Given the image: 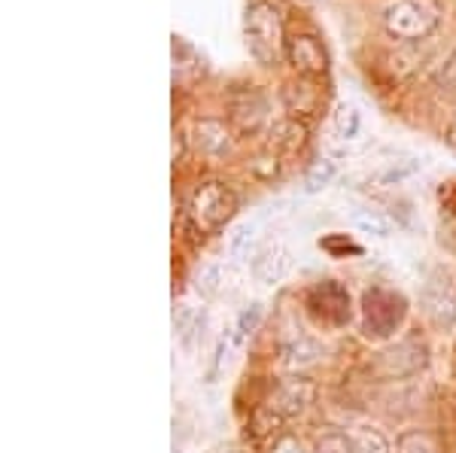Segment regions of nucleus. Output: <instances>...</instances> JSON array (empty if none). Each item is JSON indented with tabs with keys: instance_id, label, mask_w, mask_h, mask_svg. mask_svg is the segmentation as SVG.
Instances as JSON below:
<instances>
[{
	"instance_id": "f257e3e1",
	"label": "nucleus",
	"mask_w": 456,
	"mask_h": 453,
	"mask_svg": "<svg viewBox=\"0 0 456 453\" xmlns=\"http://www.w3.org/2000/svg\"><path fill=\"white\" fill-rule=\"evenodd\" d=\"M244 40L249 55L265 68L281 64L286 58V43H289L281 10L274 4H268V0H259V4L249 6L244 19Z\"/></svg>"
},
{
	"instance_id": "f03ea898",
	"label": "nucleus",
	"mask_w": 456,
	"mask_h": 453,
	"mask_svg": "<svg viewBox=\"0 0 456 453\" xmlns=\"http://www.w3.org/2000/svg\"><path fill=\"white\" fill-rule=\"evenodd\" d=\"M238 210V195L219 180H208L192 192L186 204V222L195 235H216Z\"/></svg>"
},
{
	"instance_id": "7ed1b4c3",
	"label": "nucleus",
	"mask_w": 456,
	"mask_h": 453,
	"mask_svg": "<svg viewBox=\"0 0 456 453\" xmlns=\"http://www.w3.org/2000/svg\"><path fill=\"white\" fill-rule=\"evenodd\" d=\"M441 21L438 0H389L384 10V31L395 43H420Z\"/></svg>"
},
{
	"instance_id": "20e7f679",
	"label": "nucleus",
	"mask_w": 456,
	"mask_h": 453,
	"mask_svg": "<svg viewBox=\"0 0 456 453\" xmlns=\"http://www.w3.org/2000/svg\"><path fill=\"white\" fill-rule=\"evenodd\" d=\"M228 122H232V131L238 137H256L268 128L271 122V107L268 98L259 89H238L228 101Z\"/></svg>"
},
{
	"instance_id": "39448f33",
	"label": "nucleus",
	"mask_w": 456,
	"mask_h": 453,
	"mask_svg": "<svg viewBox=\"0 0 456 453\" xmlns=\"http://www.w3.org/2000/svg\"><path fill=\"white\" fill-rule=\"evenodd\" d=\"M329 101V85L326 79L316 77H296L283 85V107L289 113V119H316L326 109Z\"/></svg>"
},
{
	"instance_id": "423d86ee",
	"label": "nucleus",
	"mask_w": 456,
	"mask_h": 453,
	"mask_svg": "<svg viewBox=\"0 0 456 453\" xmlns=\"http://www.w3.org/2000/svg\"><path fill=\"white\" fill-rule=\"evenodd\" d=\"M404 317V302L387 289L365 292V335L369 338H387Z\"/></svg>"
},
{
	"instance_id": "0eeeda50",
	"label": "nucleus",
	"mask_w": 456,
	"mask_h": 453,
	"mask_svg": "<svg viewBox=\"0 0 456 453\" xmlns=\"http://www.w3.org/2000/svg\"><path fill=\"white\" fill-rule=\"evenodd\" d=\"M286 58L296 68L298 77H316L326 79L329 73V53L320 43V36L314 34H296L286 43Z\"/></svg>"
},
{
	"instance_id": "6e6552de",
	"label": "nucleus",
	"mask_w": 456,
	"mask_h": 453,
	"mask_svg": "<svg viewBox=\"0 0 456 453\" xmlns=\"http://www.w3.org/2000/svg\"><path fill=\"white\" fill-rule=\"evenodd\" d=\"M307 308H311L316 317L322 320L326 326H344L350 317V298L347 292H344L338 283H320L316 289H311V295H307Z\"/></svg>"
},
{
	"instance_id": "1a4fd4ad",
	"label": "nucleus",
	"mask_w": 456,
	"mask_h": 453,
	"mask_svg": "<svg viewBox=\"0 0 456 453\" xmlns=\"http://www.w3.org/2000/svg\"><path fill=\"white\" fill-rule=\"evenodd\" d=\"M423 311L436 326H444V328L456 326V289H453V283L444 280V277H436V280L426 283Z\"/></svg>"
},
{
	"instance_id": "9d476101",
	"label": "nucleus",
	"mask_w": 456,
	"mask_h": 453,
	"mask_svg": "<svg viewBox=\"0 0 456 453\" xmlns=\"http://www.w3.org/2000/svg\"><path fill=\"white\" fill-rule=\"evenodd\" d=\"M189 143L204 158H223L232 150V131L219 119H195L192 131H189Z\"/></svg>"
},
{
	"instance_id": "9b49d317",
	"label": "nucleus",
	"mask_w": 456,
	"mask_h": 453,
	"mask_svg": "<svg viewBox=\"0 0 456 453\" xmlns=\"http://www.w3.org/2000/svg\"><path fill=\"white\" fill-rule=\"evenodd\" d=\"M314 399H316V386L307 377H289V381L277 384L268 408L281 414V417H292V414L305 411L307 405H314Z\"/></svg>"
},
{
	"instance_id": "f8f14e48",
	"label": "nucleus",
	"mask_w": 456,
	"mask_h": 453,
	"mask_svg": "<svg viewBox=\"0 0 456 453\" xmlns=\"http://www.w3.org/2000/svg\"><path fill=\"white\" fill-rule=\"evenodd\" d=\"M426 362V347L420 341H402L393 350L380 353V368L389 377H404V375H414L417 368H423Z\"/></svg>"
},
{
	"instance_id": "ddd939ff",
	"label": "nucleus",
	"mask_w": 456,
	"mask_h": 453,
	"mask_svg": "<svg viewBox=\"0 0 456 453\" xmlns=\"http://www.w3.org/2000/svg\"><path fill=\"white\" fill-rule=\"evenodd\" d=\"M286 271H289V250H286L283 244H268L253 262L256 280L265 283V287H274V283H281L286 277Z\"/></svg>"
},
{
	"instance_id": "4468645a",
	"label": "nucleus",
	"mask_w": 456,
	"mask_h": 453,
	"mask_svg": "<svg viewBox=\"0 0 456 453\" xmlns=\"http://www.w3.org/2000/svg\"><path fill=\"white\" fill-rule=\"evenodd\" d=\"M307 143V125L301 119H286L274 128V146L283 156H298Z\"/></svg>"
},
{
	"instance_id": "2eb2a0df",
	"label": "nucleus",
	"mask_w": 456,
	"mask_h": 453,
	"mask_svg": "<svg viewBox=\"0 0 456 453\" xmlns=\"http://www.w3.org/2000/svg\"><path fill=\"white\" fill-rule=\"evenodd\" d=\"M316 356H320V347L314 344L311 338H296L289 341V344H283V362L286 365H311L316 362Z\"/></svg>"
},
{
	"instance_id": "dca6fc26",
	"label": "nucleus",
	"mask_w": 456,
	"mask_h": 453,
	"mask_svg": "<svg viewBox=\"0 0 456 453\" xmlns=\"http://www.w3.org/2000/svg\"><path fill=\"white\" fill-rule=\"evenodd\" d=\"M332 125H335V134L344 137V141H350V137L359 134V125H362V119H359V109L353 104H341L335 109L332 116Z\"/></svg>"
},
{
	"instance_id": "f3484780",
	"label": "nucleus",
	"mask_w": 456,
	"mask_h": 453,
	"mask_svg": "<svg viewBox=\"0 0 456 453\" xmlns=\"http://www.w3.org/2000/svg\"><path fill=\"white\" fill-rule=\"evenodd\" d=\"M335 174H338V165L332 162V158H320V162H314L305 174L307 192H320L322 186H329V182L335 180Z\"/></svg>"
},
{
	"instance_id": "a211bd4d",
	"label": "nucleus",
	"mask_w": 456,
	"mask_h": 453,
	"mask_svg": "<svg viewBox=\"0 0 456 453\" xmlns=\"http://www.w3.org/2000/svg\"><path fill=\"white\" fill-rule=\"evenodd\" d=\"M353 448H356V453H389L387 438L380 435L378 429H371V426L359 429L356 438H353Z\"/></svg>"
},
{
	"instance_id": "6ab92c4d",
	"label": "nucleus",
	"mask_w": 456,
	"mask_h": 453,
	"mask_svg": "<svg viewBox=\"0 0 456 453\" xmlns=\"http://www.w3.org/2000/svg\"><path fill=\"white\" fill-rule=\"evenodd\" d=\"M262 317H265V311H262V304H249V308L240 311V317H238V326H234V341H247L249 335L259 328L262 323Z\"/></svg>"
},
{
	"instance_id": "aec40b11",
	"label": "nucleus",
	"mask_w": 456,
	"mask_h": 453,
	"mask_svg": "<svg viewBox=\"0 0 456 453\" xmlns=\"http://www.w3.org/2000/svg\"><path fill=\"white\" fill-rule=\"evenodd\" d=\"M353 222H356L362 231H369V235H380V238H387L389 229H393V225H389V219L374 214V210H362V214H356V216H353Z\"/></svg>"
},
{
	"instance_id": "412c9836",
	"label": "nucleus",
	"mask_w": 456,
	"mask_h": 453,
	"mask_svg": "<svg viewBox=\"0 0 456 453\" xmlns=\"http://www.w3.org/2000/svg\"><path fill=\"white\" fill-rule=\"evenodd\" d=\"M281 420H283L281 414H277V411H271L268 405L259 408V411L253 414V435H256V438H265L268 433H274V429L281 426Z\"/></svg>"
},
{
	"instance_id": "4be33fe9",
	"label": "nucleus",
	"mask_w": 456,
	"mask_h": 453,
	"mask_svg": "<svg viewBox=\"0 0 456 453\" xmlns=\"http://www.w3.org/2000/svg\"><path fill=\"white\" fill-rule=\"evenodd\" d=\"M219 283H223V268L210 265V268H204L201 277H198V292H201L204 298H210L219 292Z\"/></svg>"
},
{
	"instance_id": "5701e85b",
	"label": "nucleus",
	"mask_w": 456,
	"mask_h": 453,
	"mask_svg": "<svg viewBox=\"0 0 456 453\" xmlns=\"http://www.w3.org/2000/svg\"><path fill=\"white\" fill-rule=\"evenodd\" d=\"M436 85L441 92H456V49L447 55V61L441 64L436 73Z\"/></svg>"
},
{
	"instance_id": "b1692460",
	"label": "nucleus",
	"mask_w": 456,
	"mask_h": 453,
	"mask_svg": "<svg viewBox=\"0 0 456 453\" xmlns=\"http://www.w3.org/2000/svg\"><path fill=\"white\" fill-rule=\"evenodd\" d=\"M399 453H436V448H432L429 435L408 433V435H402V441H399Z\"/></svg>"
},
{
	"instance_id": "393cba45",
	"label": "nucleus",
	"mask_w": 456,
	"mask_h": 453,
	"mask_svg": "<svg viewBox=\"0 0 456 453\" xmlns=\"http://www.w3.org/2000/svg\"><path fill=\"white\" fill-rule=\"evenodd\" d=\"M320 453H350V444L344 435H329L320 441Z\"/></svg>"
},
{
	"instance_id": "a878e982",
	"label": "nucleus",
	"mask_w": 456,
	"mask_h": 453,
	"mask_svg": "<svg viewBox=\"0 0 456 453\" xmlns=\"http://www.w3.org/2000/svg\"><path fill=\"white\" fill-rule=\"evenodd\" d=\"M441 207H444L447 214L456 219V180H451V182H444V186H441Z\"/></svg>"
},
{
	"instance_id": "bb28decb",
	"label": "nucleus",
	"mask_w": 456,
	"mask_h": 453,
	"mask_svg": "<svg viewBox=\"0 0 456 453\" xmlns=\"http://www.w3.org/2000/svg\"><path fill=\"white\" fill-rule=\"evenodd\" d=\"M320 247H322V250H329V253H362L359 247L344 244L341 238H326V240H320Z\"/></svg>"
},
{
	"instance_id": "cd10ccee",
	"label": "nucleus",
	"mask_w": 456,
	"mask_h": 453,
	"mask_svg": "<svg viewBox=\"0 0 456 453\" xmlns=\"http://www.w3.org/2000/svg\"><path fill=\"white\" fill-rule=\"evenodd\" d=\"M271 453H305V448H301L298 438L283 435V438H277V444H274V450H271Z\"/></svg>"
},
{
	"instance_id": "c85d7f7f",
	"label": "nucleus",
	"mask_w": 456,
	"mask_h": 453,
	"mask_svg": "<svg viewBox=\"0 0 456 453\" xmlns=\"http://www.w3.org/2000/svg\"><path fill=\"white\" fill-rule=\"evenodd\" d=\"M249 235H253V229H249V225H244V229L234 231V238H232V253H240V250H244Z\"/></svg>"
},
{
	"instance_id": "c756f323",
	"label": "nucleus",
	"mask_w": 456,
	"mask_h": 453,
	"mask_svg": "<svg viewBox=\"0 0 456 453\" xmlns=\"http://www.w3.org/2000/svg\"><path fill=\"white\" fill-rule=\"evenodd\" d=\"M444 141H447V146L456 152V116H453V122H451V128H447V134H444Z\"/></svg>"
},
{
	"instance_id": "7c9ffc66",
	"label": "nucleus",
	"mask_w": 456,
	"mask_h": 453,
	"mask_svg": "<svg viewBox=\"0 0 456 453\" xmlns=\"http://www.w3.org/2000/svg\"><path fill=\"white\" fill-rule=\"evenodd\" d=\"M223 453H238V450H223Z\"/></svg>"
}]
</instances>
